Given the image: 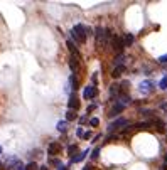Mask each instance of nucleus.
<instances>
[{
    "instance_id": "20e7f679",
    "label": "nucleus",
    "mask_w": 167,
    "mask_h": 170,
    "mask_svg": "<svg viewBox=\"0 0 167 170\" xmlns=\"http://www.w3.org/2000/svg\"><path fill=\"white\" fill-rule=\"evenodd\" d=\"M125 125H128V120H125V118H118V120H115L113 123L108 125V133L116 132L118 128H122V126H125Z\"/></svg>"
},
{
    "instance_id": "4468645a",
    "label": "nucleus",
    "mask_w": 167,
    "mask_h": 170,
    "mask_svg": "<svg viewBox=\"0 0 167 170\" xmlns=\"http://www.w3.org/2000/svg\"><path fill=\"white\" fill-rule=\"evenodd\" d=\"M69 84H71V89H74V91L79 89V83H78V79H76V76H74V74L69 76Z\"/></svg>"
},
{
    "instance_id": "393cba45",
    "label": "nucleus",
    "mask_w": 167,
    "mask_h": 170,
    "mask_svg": "<svg viewBox=\"0 0 167 170\" xmlns=\"http://www.w3.org/2000/svg\"><path fill=\"white\" fill-rule=\"evenodd\" d=\"M159 63H162V64H165V63H167V54H164V56L159 57Z\"/></svg>"
},
{
    "instance_id": "412c9836",
    "label": "nucleus",
    "mask_w": 167,
    "mask_h": 170,
    "mask_svg": "<svg viewBox=\"0 0 167 170\" xmlns=\"http://www.w3.org/2000/svg\"><path fill=\"white\" fill-rule=\"evenodd\" d=\"M49 165H56V167H63V164H61V160H58V158H54V157H51L49 158Z\"/></svg>"
},
{
    "instance_id": "7c9ffc66",
    "label": "nucleus",
    "mask_w": 167,
    "mask_h": 170,
    "mask_svg": "<svg viewBox=\"0 0 167 170\" xmlns=\"http://www.w3.org/2000/svg\"><path fill=\"white\" fill-rule=\"evenodd\" d=\"M58 170H67V168H66V167H59Z\"/></svg>"
},
{
    "instance_id": "9b49d317",
    "label": "nucleus",
    "mask_w": 167,
    "mask_h": 170,
    "mask_svg": "<svg viewBox=\"0 0 167 170\" xmlns=\"http://www.w3.org/2000/svg\"><path fill=\"white\" fill-rule=\"evenodd\" d=\"M152 89H154V83L152 81H145V83H142L140 84V93H150Z\"/></svg>"
},
{
    "instance_id": "2eb2a0df",
    "label": "nucleus",
    "mask_w": 167,
    "mask_h": 170,
    "mask_svg": "<svg viewBox=\"0 0 167 170\" xmlns=\"http://www.w3.org/2000/svg\"><path fill=\"white\" fill-rule=\"evenodd\" d=\"M135 42V37H133V34H127L125 37H123V44H125V47L127 46H132Z\"/></svg>"
},
{
    "instance_id": "c756f323",
    "label": "nucleus",
    "mask_w": 167,
    "mask_h": 170,
    "mask_svg": "<svg viewBox=\"0 0 167 170\" xmlns=\"http://www.w3.org/2000/svg\"><path fill=\"white\" fill-rule=\"evenodd\" d=\"M161 110H162V111H167V103H164V104H161Z\"/></svg>"
},
{
    "instance_id": "4be33fe9",
    "label": "nucleus",
    "mask_w": 167,
    "mask_h": 170,
    "mask_svg": "<svg viewBox=\"0 0 167 170\" xmlns=\"http://www.w3.org/2000/svg\"><path fill=\"white\" fill-rule=\"evenodd\" d=\"M159 88H161V89H167V76H164V78L161 79V83H159Z\"/></svg>"
},
{
    "instance_id": "bb28decb",
    "label": "nucleus",
    "mask_w": 167,
    "mask_h": 170,
    "mask_svg": "<svg viewBox=\"0 0 167 170\" xmlns=\"http://www.w3.org/2000/svg\"><path fill=\"white\" fill-rule=\"evenodd\" d=\"M93 110H96V104H90V106H88V113H91V111H93Z\"/></svg>"
},
{
    "instance_id": "a878e982",
    "label": "nucleus",
    "mask_w": 167,
    "mask_h": 170,
    "mask_svg": "<svg viewBox=\"0 0 167 170\" xmlns=\"http://www.w3.org/2000/svg\"><path fill=\"white\" fill-rule=\"evenodd\" d=\"M91 136H93V135H91V132H86V133L83 135V138H84V140H90Z\"/></svg>"
},
{
    "instance_id": "ddd939ff",
    "label": "nucleus",
    "mask_w": 167,
    "mask_h": 170,
    "mask_svg": "<svg viewBox=\"0 0 167 170\" xmlns=\"http://www.w3.org/2000/svg\"><path fill=\"white\" fill-rule=\"evenodd\" d=\"M86 155H88V150L79 152L78 155H74V157L71 158V162H73V164H76V162H81V160H84V158H86Z\"/></svg>"
},
{
    "instance_id": "2f4dec72",
    "label": "nucleus",
    "mask_w": 167,
    "mask_h": 170,
    "mask_svg": "<svg viewBox=\"0 0 167 170\" xmlns=\"http://www.w3.org/2000/svg\"><path fill=\"white\" fill-rule=\"evenodd\" d=\"M0 167H2V164H0Z\"/></svg>"
},
{
    "instance_id": "aec40b11",
    "label": "nucleus",
    "mask_w": 167,
    "mask_h": 170,
    "mask_svg": "<svg viewBox=\"0 0 167 170\" xmlns=\"http://www.w3.org/2000/svg\"><path fill=\"white\" fill-rule=\"evenodd\" d=\"M24 170H39V165L35 162H29V164L24 167Z\"/></svg>"
},
{
    "instance_id": "f257e3e1",
    "label": "nucleus",
    "mask_w": 167,
    "mask_h": 170,
    "mask_svg": "<svg viewBox=\"0 0 167 170\" xmlns=\"http://www.w3.org/2000/svg\"><path fill=\"white\" fill-rule=\"evenodd\" d=\"M71 37L74 39V42L78 44H84L86 42V27L83 24H76L71 29Z\"/></svg>"
},
{
    "instance_id": "6ab92c4d",
    "label": "nucleus",
    "mask_w": 167,
    "mask_h": 170,
    "mask_svg": "<svg viewBox=\"0 0 167 170\" xmlns=\"http://www.w3.org/2000/svg\"><path fill=\"white\" fill-rule=\"evenodd\" d=\"M76 152H78V145H69V147H67V155H69L71 158L74 157V153H76Z\"/></svg>"
},
{
    "instance_id": "b1692460",
    "label": "nucleus",
    "mask_w": 167,
    "mask_h": 170,
    "mask_svg": "<svg viewBox=\"0 0 167 170\" xmlns=\"http://www.w3.org/2000/svg\"><path fill=\"white\" fill-rule=\"evenodd\" d=\"M100 125V120H98V118H91L90 120V126H98Z\"/></svg>"
},
{
    "instance_id": "7ed1b4c3",
    "label": "nucleus",
    "mask_w": 167,
    "mask_h": 170,
    "mask_svg": "<svg viewBox=\"0 0 167 170\" xmlns=\"http://www.w3.org/2000/svg\"><path fill=\"white\" fill-rule=\"evenodd\" d=\"M112 47L116 51V54H123V47H125V44H123V37L113 35L112 37Z\"/></svg>"
},
{
    "instance_id": "1a4fd4ad",
    "label": "nucleus",
    "mask_w": 167,
    "mask_h": 170,
    "mask_svg": "<svg viewBox=\"0 0 167 170\" xmlns=\"http://www.w3.org/2000/svg\"><path fill=\"white\" fill-rule=\"evenodd\" d=\"M125 110V104H122V103H115V106L110 110V113H108V116L110 118H115V116H118L122 111Z\"/></svg>"
},
{
    "instance_id": "5701e85b",
    "label": "nucleus",
    "mask_w": 167,
    "mask_h": 170,
    "mask_svg": "<svg viewBox=\"0 0 167 170\" xmlns=\"http://www.w3.org/2000/svg\"><path fill=\"white\" fill-rule=\"evenodd\" d=\"M98 157H100V148H95L93 153H91V158H93V160H96Z\"/></svg>"
},
{
    "instance_id": "f8f14e48",
    "label": "nucleus",
    "mask_w": 167,
    "mask_h": 170,
    "mask_svg": "<svg viewBox=\"0 0 167 170\" xmlns=\"http://www.w3.org/2000/svg\"><path fill=\"white\" fill-rule=\"evenodd\" d=\"M123 73H125V66H115V69H113V73H112V78L118 79Z\"/></svg>"
},
{
    "instance_id": "f3484780",
    "label": "nucleus",
    "mask_w": 167,
    "mask_h": 170,
    "mask_svg": "<svg viewBox=\"0 0 167 170\" xmlns=\"http://www.w3.org/2000/svg\"><path fill=\"white\" fill-rule=\"evenodd\" d=\"M123 63H125V56H123V54H116L115 56V64L116 66H123Z\"/></svg>"
},
{
    "instance_id": "6e6552de",
    "label": "nucleus",
    "mask_w": 167,
    "mask_h": 170,
    "mask_svg": "<svg viewBox=\"0 0 167 170\" xmlns=\"http://www.w3.org/2000/svg\"><path fill=\"white\" fill-rule=\"evenodd\" d=\"M66 46H67V51L71 52V56L78 57V59L81 61V52H79V49L76 47V44H74L73 41H66Z\"/></svg>"
},
{
    "instance_id": "39448f33",
    "label": "nucleus",
    "mask_w": 167,
    "mask_h": 170,
    "mask_svg": "<svg viewBox=\"0 0 167 170\" xmlns=\"http://www.w3.org/2000/svg\"><path fill=\"white\" fill-rule=\"evenodd\" d=\"M47 153L51 155V157H56V155H61L63 153V147H61V143H58V142H52L51 145L47 147Z\"/></svg>"
},
{
    "instance_id": "f03ea898",
    "label": "nucleus",
    "mask_w": 167,
    "mask_h": 170,
    "mask_svg": "<svg viewBox=\"0 0 167 170\" xmlns=\"http://www.w3.org/2000/svg\"><path fill=\"white\" fill-rule=\"evenodd\" d=\"M67 108H69L71 111H76V110L81 108V101H79V98H78L76 93H71L69 99H67Z\"/></svg>"
},
{
    "instance_id": "cd10ccee",
    "label": "nucleus",
    "mask_w": 167,
    "mask_h": 170,
    "mask_svg": "<svg viewBox=\"0 0 167 170\" xmlns=\"http://www.w3.org/2000/svg\"><path fill=\"white\" fill-rule=\"evenodd\" d=\"M76 135H78V136H79V138H83V135H84V132H83V130H81V128H78V132H76Z\"/></svg>"
},
{
    "instance_id": "c85d7f7f",
    "label": "nucleus",
    "mask_w": 167,
    "mask_h": 170,
    "mask_svg": "<svg viewBox=\"0 0 167 170\" xmlns=\"http://www.w3.org/2000/svg\"><path fill=\"white\" fill-rule=\"evenodd\" d=\"M83 170H93V165H91V164L84 165V167H83Z\"/></svg>"
},
{
    "instance_id": "dca6fc26",
    "label": "nucleus",
    "mask_w": 167,
    "mask_h": 170,
    "mask_svg": "<svg viewBox=\"0 0 167 170\" xmlns=\"http://www.w3.org/2000/svg\"><path fill=\"white\" fill-rule=\"evenodd\" d=\"M58 132L59 133H66L67 132V121H59L58 123Z\"/></svg>"
},
{
    "instance_id": "423d86ee",
    "label": "nucleus",
    "mask_w": 167,
    "mask_h": 170,
    "mask_svg": "<svg viewBox=\"0 0 167 170\" xmlns=\"http://www.w3.org/2000/svg\"><path fill=\"white\" fill-rule=\"evenodd\" d=\"M98 95V89L95 86H86L83 91V98L84 99H95V96Z\"/></svg>"
},
{
    "instance_id": "9d476101",
    "label": "nucleus",
    "mask_w": 167,
    "mask_h": 170,
    "mask_svg": "<svg viewBox=\"0 0 167 170\" xmlns=\"http://www.w3.org/2000/svg\"><path fill=\"white\" fill-rule=\"evenodd\" d=\"M150 125H154L155 128H157V132L165 133V123L162 121V120H159V118H152V120H150Z\"/></svg>"
},
{
    "instance_id": "0eeeda50",
    "label": "nucleus",
    "mask_w": 167,
    "mask_h": 170,
    "mask_svg": "<svg viewBox=\"0 0 167 170\" xmlns=\"http://www.w3.org/2000/svg\"><path fill=\"white\" fill-rule=\"evenodd\" d=\"M67 63H69V67H71V71H73L74 74H76V73H79V67H81V61L78 59V57L71 56L69 59H67Z\"/></svg>"
},
{
    "instance_id": "a211bd4d",
    "label": "nucleus",
    "mask_w": 167,
    "mask_h": 170,
    "mask_svg": "<svg viewBox=\"0 0 167 170\" xmlns=\"http://www.w3.org/2000/svg\"><path fill=\"white\" fill-rule=\"evenodd\" d=\"M76 118H78V115L74 113V111H71V110H69V111L66 113V121H67V123H69V121H74Z\"/></svg>"
}]
</instances>
